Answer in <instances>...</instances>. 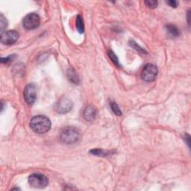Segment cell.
<instances>
[{
    "instance_id": "1",
    "label": "cell",
    "mask_w": 191,
    "mask_h": 191,
    "mask_svg": "<svg viewBox=\"0 0 191 191\" xmlns=\"http://www.w3.org/2000/svg\"><path fill=\"white\" fill-rule=\"evenodd\" d=\"M30 127L36 133L44 134L51 128V121L46 116H35L31 119Z\"/></svg>"
},
{
    "instance_id": "2",
    "label": "cell",
    "mask_w": 191,
    "mask_h": 191,
    "mask_svg": "<svg viewBox=\"0 0 191 191\" xmlns=\"http://www.w3.org/2000/svg\"><path fill=\"white\" fill-rule=\"evenodd\" d=\"M60 141L65 144H74L81 139L80 132L75 127L68 126L63 128L60 133Z\"/></svg>"
},
{
    "instance_id": "3",
    "label": "cell",
    "mask_w": 191,
    "mask_h": 191,
    "mask_svg": "<svg viewBox=\"0 0 191 191\" xmlns=\"http://www.w3.org/2000/svg\"><path fill=\"white\" fill-rule=\"evenodd\" d=\"M28 183L34 188H44L49 184V180L44 175L41 173L32 174L28 177Z\"/></svg>"
},
{
    "instance_id": "4",
    "label": "cell",
    "mask_w": 191,
    "mask_h": 191,
    "mask_svg": "<svg viewBox=\"0 0 191 191\" xmlns=\"http://www.w3.org/2000/svg\"><path fill=\"white\" fill-rule=\"evenodd\" d=\"M158 73V70L155 65L148 63L142 71V79L145 81H153L155 80Z\"/></svg>"
},
{
    "instance_id": "5",
    "label": "cell",
    "mask_w": 191,
    "mask_h": 191,
    "mask_svg": "<svg viewBox=\"0 0 191 191\" xmlns=\"http://www.w3.org/2000/svg\"><path fill=\"white\" fill-rule=\"evenodd\" d=\"M40 23H41V18L35 13L28 14L23 19V26L27 30L37 28L40 25Z\"/></svg>"
},
{
    "instance_id": "6",
    "label": "cell",
    "mask_w": 191,
    "mask_h": 191,
    "mask_svg": "<svg viewBox=\"0 0 191 191\" xmlns=\"http://www.w3.org/2000/svg\"><path fill=\"white\" fill-rule=\"evenodd\" d=\"M24 99L28 105H32L37 99V87L34 84H29L24 90Z\"/></svg>"
},
{
    "instance_id": "7",
    "label": "cell",
    "mask_w": 191,
    "mask_h": 191,
    "mask_svg": "<svg viewBox=\"0 0 191 191\" xmlns=\"http://www.w3.org/2000/svg\"><path fill=\"white\" fill-rule=\"evenodd\" d=\"M19 33L16 31H5L1 34V42L5 45H12L19 39Z\"/></svg>"
},
{
    "instance_id": "8",
    "label": "cell",
    "mask_w": 191,
    "mask_h": 191,
    "mask_svg": "<svg viewBox=\"0 0 191 191\" xmlns=\"http://www.w3.org/2000/svg\"><path fill=\"white\" fill-rule=\"evenodd\" d=\"M72 108V103L68 98L63 97L56 103L55 111L58 113L61 114H64L68 113Z\"/></svg>"
},
{
    "instance_id": "9",
    "label": "cell",
    "mask_w": 191,
    "mask_h": 191,
    "mask_svg": "<svg viewBox=\"0 0 191 191\" xmlns=\"http://www.w3.org/2000/svg\"><path fill=\"white\" fill-rule=\"evenodd\" d=\"M97 111L96 108L93 105H87L84 109L83 116L87 122H91L96 119Z\"/></svg>"
},
{
    "instance_id": "10",
    "label": "cell",
    "mask_w": 191,
    "mask_h": 191,
    "mask_svg": "<svg viewBox=\"0 0 191 191\" xmlns=\"http://www.w3.org/2000/svg\"><path fill=\"white\" fill-rule=\"evenodd\" d=\"M166 30L167 32L168 33L171 37H176L178 36H179L180 32L179 30L178 29V28L176 26H175L173 25H166Z\"/></svg>"
},
{
    "instance_id": "11",
    "label": "cell",
    "mask_w": 191,
    "mask_h": 191,
    "mask_svg": "<svg viewBox=\"0 0 191 191\" xmlns=\"http://www.w3.org/2000/svg\"><path fill=\"white\" fill-rule=\"evenodd\" d=\"M76 28L80 34H82L85 32V25L81 15L77 16L76 17Z\"/></svg>"
},
{
    "instance_id": "12",
    "label": "cell",
    "mask_w": 191,
    "mask_h": 191,
    "mask_svg": "<svg viewBox=\"0 0 191 191\" xmlns=\"http://www.w3.org/2000/svg\"><path fill=\"white\" fill-rule=\"evenodd\" d=\"M67 76H68V79L73 84H78L79 83V77L76 75V72L72 69H70L68 70V73H67Z\"/></svg>"
},
{
    "instance_id": "13",
    "label": "cell",
    "mask_w": 191,
    "mask_h": 191,
    "mask_svg": "<svg viewBox=\"0 0 191 191\" xmlns=\"http://www.w3.org/2000/svg\"><path fill=\"white\" fill-rule=\"evenodd\" d=\"M108 54V57L110 58L112 62L114 63L116 67H119H119H121V65H120V63H119V60H118V58L116 57V55L115 54H114V52H112V51L109 50Z\"/></svg>"
},
{
    "instance_id": "14",
    "label": "cell",
    "mask_w": 191,
    "mask_h": 191,
    "mask_svg": "<svg viewBox=\"0 0 191 191\" xmlns=\"http://www.w3.org/2000/svg\"><path fill=\"white\" fill-rule=\"evenodd\" d=\"M8 27V20H6L3 14L0 15V28H1V32L2 33L4 32L5 29Z\"/></svg>"
},
{
    "instance_id": "15",
    "label": "cell",
    "mask_w": 191,
    "mask_h": 191,
    "mask_svg": "<svg viewBox=\"0 0 191 191\" xmlns=\"http://www.w3.org/2000/svg\"><path fill=\"white\" fill-rule=\"evenodd\" d=\"M111 110L113 111V112L116 114V116H121L122 115V111L120 110V108H119L118 105L116 104V102H111Z\"/></svg>"
},
{
    "instance_id": "16",
    "label": "cell",
    "mask_w": 191,
    "mask_h": 191,
    "mask_svg": "<svg viewBox=\"0 0 191 191\" xmlns=\"http://www.w3.org/2000/svg\"><path fill=\"white\" fill-rule=\"evenodd\" d=\"M90 153L94 154V155H97V156H106L108 153H107L106 152L102 150H100V149H94L90 151Z\"/></svg>"
},
{
    "instance_id": "17",
    "label": "cell",
    "mask_w": 191,
    "mask_h": 191,
    "mask_svg": "<svg viewBox=\"0 0 191 191\" xmlns=\"http://www.w3.org/2000/svg\"><path fill=\"white\" fill-rule=\"evenodd\" d=\"M129 44H130V46L132 47V48H134V50H136L137 51H138V52H142V53H146V52L144 50V49L141 48V46H139L137 44V43H135L134 41H130V43H129Z\"/></svg>"
},
{
    "instance_id": "18",
    "label": "cell",
    "mask_w": 191,
    "mask_h": 191,
    "mask_svg": "<svg viewBox=\"0 0 191 191\" xmlns=\"http://www.w3.org/2000/svg\"><path fill=\"white\" fill-rule=\"evenodd\" d=\"M145 4L148 8H155L158 5V2L154 0H148V1H145Z\"/></svg>"
},
{
    "instance_id": "19",
    "label": "cell",
    "mask_w": 191,
    "mask_h": 191,
    "mask_svg": "<svg viewBox=\"0 0 191 191\" xmlns=\"http://www.w3.org/2000/svg\"><path fill=\"white\" fill-rule=\"evenodd\" d=\"M14 58H16V55H14H14L9 56V57L8 58H2L1 59V61H2V63H8V62H10V61H13Z\"/></svg>"
},
{
    "instance_id": "20",
    "label": "cell",
    "mask_w": 191,
    "mask_h": 191,
    "mask_svg": "<svg viewBox=\"0 0 191 191\" xmlns=\"http://www.w3.org/2000/svg\"><path fill=\"white\" fill-rule=\"evenodd\" d=\"M167 4L170 5V7H172V8H176L179 5V2L177 1H174V0H171V1L167 2Z\"/></svg>"
},
{
    "instance_id": "21",
    "label": "cell",
    "mask_w": 191,
    "mask_h": 191,
    "mask_svg": "<svg viewBox=\"0 0 191 191\" xmlns=\"http://www.w3.org/2000/svg\"><path fill=\"white\" fill-rule=\"evenodd\" d=\"M190 11H187V21H188V23H190Z\"/></svg>"
}]
</instances>
